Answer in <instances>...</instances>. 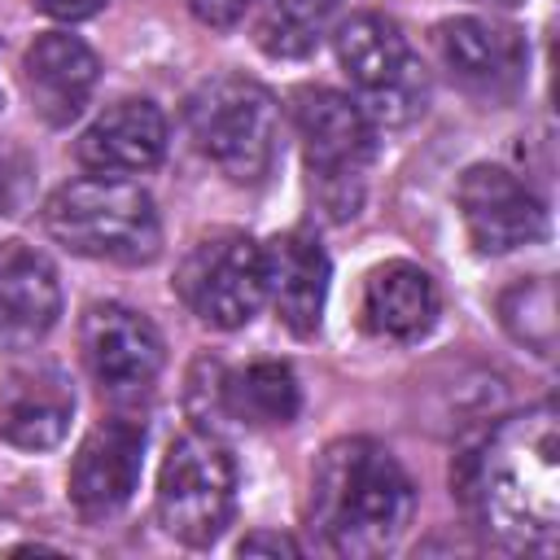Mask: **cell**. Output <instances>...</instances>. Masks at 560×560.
Returning a JSON list of instances; mask_svg holds the SVG:
<instances>
[{
	"mask_svg": "<svg viewBox=\"0 0 560 560\" xmlns=\"http://www.w3.org/2000/svg\"><path fill=\"white\" fill-rule=\"evenodd\" d=\"M459 494L472 521L508 551H556L560 538V420L556 407L508 416L464 455Z\"/></svg>",
	"mask_w": 560,
	"mask_h": 560,
	"instance_id": "cell-1",
	"label": "cell"
},
{
	"mask_svg": "<svg viewBox=\"0 0 560 560\" xmlns=\"http://www.w3.org/2000/svg\"><path fill=\"white\" fill-rule=\"evenodd\" d=\"M236 508V464L210 433H184L166 446L158 472V521L188 547H210Z\"/></svg>",
	"mask_w": 560,
	"mask_h": 560,
	"instance_id": "cell-7",
	"label": "cell"
},
{
	"mask_svg": "<svg viewBox=\"0 0 560 560\" xmlns=\"http://www.w3.org/2000/svg\"><path fill=\"white\" fill-rule=\"evenodd\" d=\"M249 4H254V0H188L192 18H197L201 26H214V31L236 26V22L245 18V9H249Z\"/></svg>",
	"mask_w": 560,
	"mask_h": 560,
	"instance_id": "cell-23",
	"label": "cell"
},
{
	"mask_svg": "<svg viewBox=\"0 0 560 560\" xmlns=\"http://www.w3.org/2000/svg\"><path fill=\"white\" fill-rule=\"evenodd\" d=\"M293 127L306 153L311 184H319V201L332 210V219L354 214L363 171L372 162L376 127L359 109L354 96H341L332 88H302L293 92Z\"/></svg>",
	"mask_w": 560,
	"mask_h": 560,
	"instance_id": "cell-6",
	"label": "cell"
},
{
	"mask_svg": "<svg viewBox=\"0 0 560 560\" xmlns=\"http://www.w3.org/2000/svg\"><path fill=\"white\" fill-rule=\"evenodd\" d=\"M48 18H57V22H83V18H92V13H101L105 9V0H35Z\"/></svg>",
	"mask_w": 560,
	"mask_h": 560,
	"instance_id": "cell-24",
	"label": "cell"
},
{
	"mask_svg": "<svg viewBox=\"0 0 560 560\" xmlns=\"http://www.w3.org/2000/svg\"><path fill=\"white\" fill-rule=\"evenodd\" d=\"M26 179H31V162L13 144H0V214H13L22 206Z\"/></svg>",
	"mask_w": 560,
	"mask_h": 560,
	"instance_id": "cell-22",
	"label": "cell"
},
{
	"mask_svg": "<svg viewBox=\"0 0 560 560\" xmlns=\"http://www.w3.org/2000/svg\"><path fill=\"white\" fill-rule=\"evenodd\" d=\"M363 328L389 341H416L438 319V284L416 262H381L363 280Z\"/></svg>",
	"mask_w": 560,
	"mask_h": 560,
	"instance_id": "cell-17",
	"label": "cell"
},
{
	"mask_svg": "<svg viewBox=\"0 0 560 560\" xmlns=\"http://www.w3.org/2000/svg\"><path fill=\"white\" fill-rule=\"evenodd\" d=\"M101 79V61L96 52L66 31H44L35 35V44L22 57V83L31 96V109L48 122V127H66L83 114V105L92 101Z\"/></svg>",
	"mask_w": 560,
	"mask_h": 560,
	"instance_id": "cell-13",
	"label": "cell"
},
{
	"mask_svg": "<svg viewBox=\"0 0 560 560\" xmlns=\"http://www.w3.org/2000/svg\"><path fill=\"white\" fill-rule=\"evenodd\" d=\"M79 346H83L88 372L109 394L149 389L166 363V346H162L158 328L122 302L88 306V315L79 324Z\"/></svg>",
	"mask_w": 560,
	"mask_h": 560,
	"instance_id": "cell-11",
	"label": "cell"
},
{
	"mask_svg": "<svg viewBox=\"0 0 560 560\" xmlns=\"http://www.w3.org/2000/svg\"><path fill=\"white\" fill-rule=\"evenodd\" d=\"M144 464V424L131 416H109L88 429L70 464V503L83 521H105L127 508Z\"/></svg>",
	"mask_w": 560,
	"mask_h": 560,
	"instance_id": "cell-12",
	"label": "cell"
},
{
	"mask_svg": "<svg viewBox=\"0 0 560 560\" xmlns=\"http://www.w3.org/2000/svg\"><path fill=\"white\" fill-rule=\"evenodd\" d=\"M0 109H4V92H0Z\"/></svg>",
	"mask_w": 560,
	"mask_h": 560,
	"instance_id": "cell-26",
	"label": "cell"
},
{
	"mask_svg": "<svg viewBox=\"0 0 560 560\" xmlns=\"http://www.w3.org/2000/svg\"><path fill=\"white\" fill-rule=\"evenodd\" d=\"M74 389L57 368H22L0 381V438L22 451H48L66 438Z\"/></svg>",
	"mask_w": 560,
	"mask_h": 560,
	"instance_id": "cell-16",
	"label": "cell"
},
{
	"mask_svg": "<svg viewBox=\"0 0 560 560\" xmlns=\"http://www.w3.org/2000/svg\"><path fill=\"white\" fill-rule=\"evenodd\" d=\"M438 57L446 74L486 101H503L525 83L529 48L516 26L494 22V18H446L433 26Z\"/></svg>",
	"mask_w": 560,
	"mask_h": 560,
	"instance_id": "cell-10",
	"label": "cell"
},
{
	"mask_svg": "<svg viewBox=\"0 0 560 560\" xmlns=\"http://www.w3.org/2000/svg\"><path fill=\"white\" fill-rule=\"evenodd\" d=\"M298 376L280 359H258L236 376H219V407L249 424H289L298 416Z\"/></svg>",
	"mask_w": 560,
	"mask_h": 560,
	"instance_id": "cell-19",
	"label": "cell"
},
{
	"mask_svg": "<svg viewBox=\"0 0 560 560\" xmlns=\"http://www.w3.org/2000/svg\"><path fill=\"white\" fill-rule=\"evenodd\" d=\"M337 61L354 83V101L372 127H402L424 109V66L394 18L354 13L337 26Z\"/></svg>",
	"mask_w": 560,
	"mask_h": 560,
	"instance_id": "cell-5",
	"label": "cell"
},
{
	"mask_svg": "<svg viewBox=\"0 0 560 560\" xmlns=\"http://www.w3.org/2000/svg\"><path fill=\"white\" fill-rule=\"evenodd\" d=\"M341 0H267L254 39L271 57H311L328 35Z\"/></svg>",
	"mask_w": 560,
	"mask_h": 560,
	"instance_id": "cell-20",
	"label": "cell"
},
{
	"mask_svg": "<svg viewBox=\"0 0 560 560\" xmlns=\"http://www.w3.org/2000/svg\"><path fill=\"white\" fill-rule=\"evenodd\" d=\"M494 4H512V0H494Z\"/></svg>",
	"mask_w": 560,
	"mask_h": 560,
	"instance_id": "cell-27",
	"label": "cell"
},
{
	"mask_svg": "<svg viewBox=\"0 0 560 560\" xmlns=\"http://www.w3.org/2000/svg\"><path fill=\"white\" fill-rule=\"evenodd\" d=\"M44 228L70 254L105 262H149L162 245L153 197L122 175H88L61 184L44 201Z\"/></svg>",
	"mask_w": 560,
	"mask_h": 560,
	"instance_id": "cell-3",
	"label": "cell"
},
{
	"mask_svg": "<svg viewBox=\"0 0 560 560\" xmlns=\"http://www.w3.org/2000/svg\"><path fill=\"white\" fill-rule=\"evenodd\" d=\"M416 508L411 477L372 438H341L319 455L311 481V521L341 556L389 551Z\"/></svg>",
	"mask_w": 560,
	"mask_h": 560,
	"instance_id": "cell-2",
	"label": "cell"
},
{
	"mask_svg": "<svg viewBox=\"0 0 560 560\" xmlns=\"http://www.w3.org/2000/svg\"><path fill=\"white\" fill-rule=\"evenodd\" d=\"M455 201H459L468 241L481 254H508V249H521L547 236L542 201L508 166H490V162L468 166L459 175Z\"/></svg>",
	"mask_w": 560,
	"mask_h": 560,
	"instance_id": "cell-9",
	"label": "cell"
},
{
	"mask_svg": "<svg viewBox=\"0 0 560 560\" xmlns=\"http://www.w3.org/2000/svg\"><path fill=\"white\" fill-rule=\"evenodd\" d=\"M175 289L210 328H245L262 306V254L241 232H214L188 249Z\"/></svg>",
	"mask_w": 560,
	"mask_h": 560,
	"instance_id": "cell-8",
	"label": "cell"
},
{
	"mask_svg": "<svg viewBox=\"0 0 560 560\" xmlns=\"http://www.w3.org/2000/svg\"><path fill=\"white\" fill-rule=\"evenodd\" d=\"M499 315L516 341H525L534 354H551L556 346V293L551 280H525L499 298Z\"/></svg>",
	"mask_w": 560,
	"mask_h": 560,
	"instance_id": "cell-21",
	"label": "cell"
},
{
	"mask_svg": "<svg viewBox=\"0 0 560 560\" xmlns=\"http://www.w3.org/2000/svg\"><path fill=\"white\" fill-rule=\"evenodd\" d=\"M61 315V284L52 262L22 245L0 241V332L9 337H44Z\"/></svg>",
	"mask_w": 560,
	"mask_h": 560,
	"instance_id": "cell-18",
	"label": "cell"
},
{
	"mask_svg": "<svg viewBox=\"0 0 560 560\" xmlns=\"http://www.w3.org/2000/svg\"><path fill=\"white\" fill-rule=\"evenodd\" d=\"M241 556H258V551H267V556H298V542L293 538H284V534H249V538H241V547H236Z\"/></svg>",
	"mask_w": 560,
	"mask_h": 560,
	"instance_id": "cell-25",
	"label": "cell"
},
{
	"mask_svg": "<svg viewBox=\"0 0 560 560\" xmlns=\"http://www.w3.org/2000/svg\"><path fill=\"white\" fill-rule=\"evenodd\" d=\"M262 254V298L276 306L280 324L293 337H311L324 319V298H328V254L315 236L306 232H280Z\"/></svg>",
	"mask_w": 560,
	"mask_h": 560,
	"instance_id": "cell-14",
	"label": "cell"
},
{
	"mask_svg": "<svg viewBox=\"0 0 560 560\" xmlns=\"http://www.w3.org/2000/svg\"><path fill=\"white\" fill-rule=\"evenodd\" d=\"M184 118L197 153L232 184H258L276 166L280 109L262 83L245 74H219L188 96Z\"/></svg>",
	"mask_w": 560,
	"mask_h": 560,
	"instance_id": "cell-4",
	"label": "cell"
},
{
	"mask_svg": "<svg viewBox=\"0 0 560 560\" xmlns=\"http://www.w3.org/2000/svg\"><path fill=\"white\" fill-rule=\"evenodd\" d=\"M74 153L96 175H140V171L158 166L162 153H166V118L144 96L114 101L79 136V149Z\"/></svg>",
	"mask_w": 560,
	"mask_h": 560,
	"instance_id": "cell-15",
	"label": "cell"
}]
</instances>
